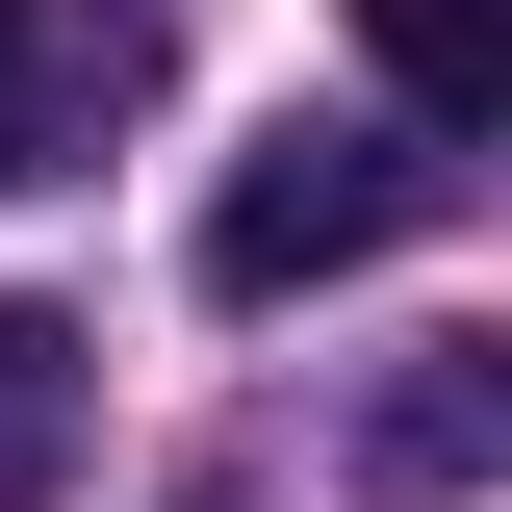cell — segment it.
I'll use <instances>...</instances> for the list:
<instances>
[{
  "label": "cell",
  "mask_w": 512,
  "mask_h": 512,
  "mask_svg": "<svg viewBox=\"0 0 512 512\" xmlns=\"http://www.w3.org/2000/svg\"><path fill=\"white\" fill-rule=\"evenodd\" d=\"M461 205L436 128H256L231 180H205V308H308V282H359V256H410Z\"/></svg>",
  "instance_id": "cell-1"
},
{
  "label": "cell",
  "mask_w": 512,
  "mask_h": 512,
  "mask_svg": "<svg viewBox=\"0 0 512 512\" xmlns=\"http://www.w3.org/2000/svg\"><path fill=\"white\" fill-rule=\"evenodd\" d=\"M487 461H512V359H487V333H436L410 384H359V487L384 512H461Z\"/></svg>",
  "instance_id": "cell-2"
},
{
  "label": "cell",
  "mask_w": 512,
  "mask_h": 512,
  "mask_svg": "<svg viewBox=\"0 0 512 512\" xmlns=\"http://www.w3.org/2000/svg\"><path fill=\"white\" fill-rule=\"evenodd\" d=\"M359 52H384V128H512V0H359Z\"/></svg>",
  "instance_id": "cell-3"
},
{
  "label": "cell",
  "mask_w": 512,
  "mask_h": 512,
  "mask_svg": "<svg viewBox=\"0 0 512 512\" xmlns=\"http://www.w3.org/2000/svg\"><path fill=\"white\" fill-rule=\"evenodd\" d=\"M77 410H103V359H77V308H26V282H0V512H52Z\"/></svg>",
  "instance_id": "cell-4"
},
{
  "label": "cell",
  "mask_w": 512,
  "mask_h": 512,
  "mask_svg": "<svg viewBox=\"0 0 512 512\" xmlns=\"http://www.w3.org/2000/svg\"><path fill=\"white\" fill-rule=\"evenodd\" d=\"M0 180H52V0H0Z\"/></svg>",
  "instance_id": "cell-5"
}]
</instances>
